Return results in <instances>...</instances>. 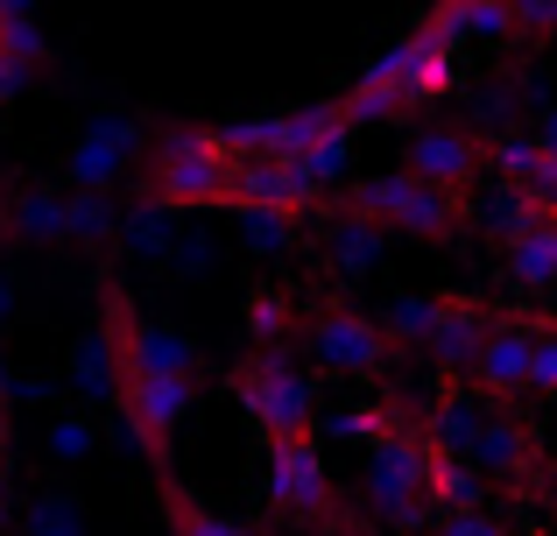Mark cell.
Here are the masks:
<instances>
[{"instance_id": "obj_1", "label": "cell", "mask_w": 557, "mask_h": 536, "mask_svg": "<svg viewBox=\"0 0 557 536\" xmlns=\"http://www.w3.org/2000/svg\"><path fill=\"white\" fill-rule=\"evenodd\" d=\"M368 501H374V515L388 529H403V536H423L437 523V501H431V445L423 438H409V431H388V438L374 445V459H368Z\"/></svg>"}, {"instance_id": "obj_2", "label": "cell", "mask_w": 557, "mask_h": 536, "mask_svg": "<svg viewBox=\"0 0 557 536\" xmlns=\"http://www.w3.org/2000/svg\"><path fill=\"white\" fill-rule=\"evenodd\" d=\"M149 191L163 198V205H177V212L233 198V155H226V141H219V127L212 135H205V127H177V135L156 141Z\"/></svg>"}, {"instance_id": "obj_3", "label": "cell", "mask_w": 557, "mask_h": 536, "mask_svg": "<svg viewBox=\"0 0 557 536\" xmlns=\"http://www.w3.org/2000/svg\"><path fill=\"white\" fill-rule=\"evenodd\" d=\"M233 388H240L247 416H255L269 438H304V431L318 424V382L283 353V346H269L261 360H247V367L233 374Z\"/></svg>"}, {"instance_id": "obj_4", "label": "cell", "mask_w": 557, "mask_h": 536, "mask_svg": "<svg viewBox=\"0 0 557 536\" xmlns=\"http://www.w3.org/2000/svg\"><path fill=\"white\" fill-rule=\"evenodd\" d=\"M346 212H368L381 226H403V234H423V240H445L451 226H459V198L437 191V184H423L417 170H388V177H368L354 184V198H346Z\"/></svg>"}, {"instance_id": "obj_5", "label": "cell", "mask_w": 557, "mask_h": 536, "mask_svg": "<svg viewBox=\"0 0 557 536\" xmlns=\"http://www.w3.org/2000/svg\"><path fill=\"white\" fill-rule=\"evenodd\" d=\"M311 360L325 374H381L388 367V325L381 317H368V311H318L311 325Z\"/></svg>"}, {"instance_id": "obj_6", "label": "cell", "mask_w": 557, "mask_h": 536, "mask_svg": "<svg viewBox=\"0 0 557 536\" xmlns=\"http://www.w3.org/2000/svg\"><path fill=\"white\" fill-rule=\"evenodd\" d=\"M269 501L289 523L332 515V481H325V459H318L311 431H304V438H269Z\"/></svg>"}, {"instance_id": "obj_7", "label": "cell", "mask_w": 557, "mask_h": 536, "mask_svg": "<svg viewBox=\"0 0 557 536\" xmlns=\"http://www.w3.org/2000/svg\"><path fill=\"white\" fill-rule=\"evenodd\" d=\"M198 402V374H127V431L141 452H163Z\"/></svg>"}, {"instance_id": "obj_8", "label": "cell", "mask_w": 557, "mask_h": 536, "mask_svg": "<svg viewBox=\"0 0 557 536\" xmlns=\"http://www.w3.org/2000/svg\"><path fill=\"white\" fill-rule=\"evenodd\" d=\"M409 170H417L423 184H437V191H473L480 170H487V141L473 135V127H423V135H409Z\"/></svg>"}, {"instance_id": "obj_9", "label": "cell", "mask_w": 557, "mask_h": 536, "mask_svg": "<svg viewBox=\"0 0 557 536\" xmlns=\"http://www.w3.org/2000/svg\"><path fill=\"white\" fill-rule=\"evenodd\" d=\"M141 149H149L141 121H121V113H99V121L85 127L78 141H71V184H85V191H113V184H121V170L135 163Z\"/></svg>"}, {"instance_id": "obj_10", "label": "cell", "mask_w": 557, "mask_h": 536, "mask_svg": "<svg viewBox=\"0 0 557 536\" xmlns=\"http://www.w3.org/2000/svg\"><path fill=\"white\" fill-rule=\"evenodd\" d=\"M368 78H388V85H403L409 99H445L451 92V42L437 36V28H423V36H409V42H395L388 57L368 71Z\"/></svg>"}, {"instance_id": "obj_11", "label": "cell", "mask_w": 557, "mask_h": 536, "mask_svg": "<svg viewBox=\"0 0 557 536\" xmlns=\"http://www.w3.org/2000/svg\"><path fill=\"white\" fill-rule=\"evenodd\" d=\"M530 360H536V325H522V317L516 325H494L480 360H473V388H487L494 402L530 396Z\"/></svg>"}, {"instance_id": "obj_12", "label": "cell", "mask_w": 557, "mask_h": 536, "mask_svg": "<svg viewBox=\"0 0 557 536\" xmlns=\"http://www.w3.org/2000/svg\"><path fill=\"white\" fill-rule=\"evenodd\" d=\"M233 198L240 205H275V212H311L318 184L283 155H255V163H233Z\"/></svg>"}, {"instance_id": "obj_13", "label": "cell", "mask_w": 557, "mask_h": 536, "mask_svg": "<svg viewBox=\"0 0 557 536\" xmlns=\"http://www.w3.org/2000/svg\"><path fill=\"white\" fill-rule=\"evenodd\" d=\"M487 311H480L473 297H445L437 303V325H431V339H423V353L437 360L445 374H473V360H480V346H487Z\"/></svg>"}, {"instance_id": "obj_14", "label": "cell", "mask_w": 557, "mask_h": 536, "mask_svg": "<svg viewBox=\"0 0 557 536\" xmlns=\"http://www.w3.org/2000/svg\"><path fill=\"white\" fill-rule=\"evenodd\" d=\"M71 388H78L85 402H121L127 396V353H121V339H113L107 317H99V325L78 339V353H71Z\"/></svg>"}, {"instance_id": "obj_15", "label": "cell", "mask_w": 557, "mask_h": 536, "mask_svg": "<svg viewBox=\"0 0 557 536\" xmlns=\"http://www.w3.org/2000/svg\"><path fill=\"white\" fill-rule=\"evenodd\" d=\"M473 466L487 473V481H530L536 473V431L494 402L487 431H480V445H473Z\"/></svg>"}, {"instance_id": "obj_16", "label": "cell", "mask_w": 557, "mask_h": 536, "mask_svg": "<svg viewBox=\"0 0 557 536\" xmlns=\"http://www.w3.org/2000/svg\"><path fill=\"white\" fill-rule=\"evenodd\" d=\"M536 220H544V198H536L530 184H508V177H494L487 191L473 198V226H480L487 240H502V248H508V240H522Z\"/></svg>"}, {"instance_id": "obj_17", "label": "cell", "mask_w": 557, "mask_h": 536, "mask_svg": "<svg viewBox=\"0 0 557 536\" xmlns=\"http://www.w3.org/2000/svg\"><path fill=\"white\" fill-rule=\"evenodd\" d=\"M381 248H388V226L368 220V212H346V220L325 234V262H332L339 283H368L374 262H381Z\"/></svg>"}, {"instance_id": "obj_18", "label": "cell", "mask_w": 557, "mask_h": 536, "mask_svg": "<svg viewBox=\"0 0 557 536\" xmlns=\"http://www.w3.org/2000/svg\"><path fill=\"white\" fill-rule=\"evenodd\" d=\"M177 234H184V220H177V205H163V198H141L135 212H121V226H113V240H121L135 262H170V248H177Z\"/></svg>"}, {"instance_id": "obj_19", "label": "cell", "mask_w": 557, "mask_h": 536, "mask_svg": "<svg viewBox=\"0 0 557 536\" xmlns=\"http://www.w3.org/2000/svg\"><path fill=\"white\" fill-rule=\"evenodd\" d=\"M487 416H494V396H487V388H451V396L437 402V416H431V445H445V452H466V459H473V445H480V431H487Z\"/></svg>"}, {"instance_id": "obj_20", "label": "cell", "mask_w": 557, "mask_h": 536, "mask_svg": "<svg viewBox=\"0 0 557 536\" xmlns=\"http://www.w3.org/2000/svg\"><path fill=\"white\" fill-rule=\"evenodd\" d=\"M431 28L445 42H502V36H516V8L508 0H445Z\"/></svg>"}, {"instance_id": "obj_21", "label": "cell", "mask_w": 557, "mask_h": 536, "mask_svg": "<svg viewBox=\"0 0 557 536\" xmlns=\"http://www.w3.org/2000/svg\"><path fill=\"white\" fill-rule=\"evenodd\" d=\"M431 501L437 509H487V473H480L466 452L431 445Z\"/></svg>"}, {"instance_id": "obj_22", "label": "cell", "mask_w": 557, "mask_h": 536, "mask_svg": "<svg viewBox=\"0 0 557 536\" xmlns=\"http://www.w3.org/2000/svg\"><path fill=\"white\" fill-rule=\"evenodd\" d=\"M502 254H508V283H522V289L557 283V212H544V220H536L522 240H508Z\"/></svg>"}, {"instance_id": "obj_23", "label": "cell", "mask_w": 557, "mask_h": 536, "mask_svg": "<svg viewBox=\"0 0 557 536\" xmlns=\"http://www.w3.org/2000/svg\"><path fill=\"white\" fill-rule=\"evenodd\" d=\"M0 212H8V234L36 240V248H50V240H71V234H64V191H14Z\"/></svg>"}, {"instance_id": "obj_24", "label": "cell", "mask_w": 557, "mask_h": 536, "mask_svg": "<svg viewBox=\"0 0 557 536\" xmlns=\"http://www.w3.org/2000/svg\"><path fill=\"white\" fill-rule=\"evenodd\" d=\"M346 163H354V121H346V107H339V121H332L325 135H318L311 149L297 155V170L318 184V191H325V184H339V177H346Z\"/></svg>"}, {"instance_id": "obj_25", "label": "cell", "mask_w": 557, "mask_h": 536, "mask_svg": "<svg viewBox=\"0 0 557 536\" xmlns=\"http://www.w3.org/2000/svg\"><path fill=\"white\" fill-rule=\"evenodd\" d=\"M536 170H544V141L522 135V127H508V135L487 141V177H508V184H530Z\"/></svg>"}, {"instance_id": "obj_26", "label": "cell", "mask_w": 557, "mask_h": 536, "mask_svg": "<svg viewBox=\"0 0 557 536\" xmlns=\"http://www.w3.org/2000/svg\"><path fill=\"white\" fill-rule=\"evenodd\" d=\"M113 226H121V212H113L107 191H64V234L71 240H113Z\"/></svg>"}, {"instance_id": "obj_27", "label": "cell", "mask_w": 557, "mask_h": 536, "mask_svg": "<svg viewBox=\"0 0 557 536\" xmlns=\"http://www.w3.org/2000/svg\"><path fill=\"white\" fill-rule=\"evenodd\" d=\"M297 220L304 212H275V205H240V240L255 254H289V240H297Z\"/></svg>"}, {"instance_id": "obj_28", "label": "cell", "mask_w": 557, "mask_h": 536, "mask_svg": "<svg viewBox=\"0 0 557 536\" xmlns=\"http://www.w3.org/2000/svg\"><path fill=\"white\" fill-rule=\"evenodd\" d=\"M42 445H50L57 466H78V459H92V452H99V424H92L85 410H64V416H50Z\"/></svg>"}, {"instance_id": "obj_29", "label": "cell", "mask_w": 557, "mask_h": 536, "mask_svg": "<svg viewBox=\"0 0 557 536\" xmlns=\"http://www.w3.org/2000/svg\"><path fill=\"white\" fill-rule=\"evenodd\" d=\"M22 536H85V501L78 495H36L22 515Z\"/></svg>"}, {"instance_id": "obj_30", "label": "cell", "mask_w": 557, "mask_h": 536, "mask_svg": "<svg viewBox=\"0 0 557 536\" xmlns=\"http://www.w3.org/2000/svg\"><path fill=\"white\" fill-rule=\"evenodd\" d=\"M437 303H445V297H417V289H409V297H395L388 311H381L388 339H403V346H423V339H431V325H437Z\"/></svg>"}, {"instance_id": "obj_31", "label": "cell", "mask_w": 557, "mask_h": 536, "mask_svg": "<svg viewBox=\"0 0 557 536\" xmlns=\"http://www.w3.org/2000/svg\"><path fill=\"white\" fill-rule=\"evenodd\" d=\"M163 509H170V529L177 536H261L255 523H233V515H212V509H198V501H184L177 487H170Z\"/></svg>"}, {"instance_id": "obj_32", "label": "cell", "mask_w": 557, "mask_h": 536, "mask_svg": "<svg viewBox=\"0 0 557 536\" xmlns=\"http://www.w3.org/2000/svg\"><path fill=\"white\" fill-rule=\"evenodd\" d=\"M388 431H403V410H339V416H325V438H346V445H381Z\"/></svg>"}, {"instance_id": "obj_33", "label": "cell", "mask_w": 557, "mask_h": 536, "mask_svg": "<svg viewBox=\"0 0 557 536\" xmlns=\"http://www.w3.org/2000/svg\"><path fill=\"white\" fill-rule=\"evenodd\" d=\"M289 325H297V303H289L283 289H255V297H247V332H255V339H283Z\"/></svg>"}, {"instance_id": "obj_34", "label": "cell", "mask_w": 557, "mask_h": 536, "mask_svg": "<svg viewBox=\"0 0 557 536\" xmlns=\"http://www.w3.org/2000/svg\"><path fill=\"white\" fill-rule=\"evenodd\" d=\"M212 234H205V226H184L177 234V248H170V275H177V283H198L205 269H212Z\"/></svg>"}, {"instance_id": "obj_35", "label": "cell", "mask_w": 557, "mask_h": 536, "mask_svg": "<svg viewBox=\"0 0 557 536\" xmlns=\"http://www.w3.org/2000/svg\"><path fill=\"white\" fill-rule=\"evenodd\" d=\"M423 536H508V523L487 515V509H437V523Z\"/></svg>"}, {"instance_id": "obj_36", "label": "cell", "mask_w": 557, "mask_h": 536, "mask_svg": "<svg viewBox=\"0 0 557 536\" xmlns=\"http://www.w3.org/2000/svg\"><path fill=\"white\" fill-rule=\"evenodd\" d=\"M530 396H550L557 402V325L536 332V360H530Z\"/></svg>"}, {"instance_id": "obj_37", "label": "cell", "mask_w": 557, "mask_h": 536, "mask_svg": "<svg viewBox=\"0 0 557 536\" xmlns=\"http://www.w3.org/2000/svg\"><path fill=\"white\" fill-rule=\"evenodd\" d=\"M516 8V36H557V0H508Z\"/></svg>"}, {"instance_id": "obj_38", "label": "cell", "mask_w": 557, "mask_h": 536, "mask_svg": "<svg viewBox=\"0 0 557 536\" xmlns=\"http://www.w3.org/2000/svg\"><path fill=\"white\" fill-rule=\"evenodd\" d=\"M0 50H14V57H28V64H36V57H42L36 14H14V22H0Z\"/></svg>"}, {"instance_id": "obj_39", "label": "cell", "mask_w": 557, "mask_h": 536, "mask_svg": "<svg viewBox=\"0 0 557 536\" xmlns=\"http://www.w3.org/2000/svg\"><path fill=\"white\" fill-rule=\"evenodd\" d=\"M28 85V57H14V50H0V99H14Z\"/></svg>"}, {"instance_id": "obj_40", "label": "cell", "mask_w": 557, "mask_h": 536, "mask_svg": "<svg viewBox=\"0 0 557 536\" xmlns=\"http://www.w3.org/2000/svg\"><path fill=\"white\" fill-rule=\"evenodd\" d=\"M530 191L544 198V212H557V155H550V149H544V170L530 177Z\"/></svg>"}, {"instance_id": "obj_41", "label": "cell", "mask_w": 557, "mask_h": 536, "mask_svg": "<svg viewBox=\"0 0 557 536\" xmlns=\"http://www.w3.org/2000/svg\"><path fill=\"white\" fill-rule=\"evenodd\" d=\"M536 141L557 155V99H544V121H536Z\"/></svg>"}, {"instance_id": "obj_42", "label": "cell", "mask_w": 557, "mask_h": 536, "mask_svg": "<svg viewBox=\"0 0 557 536\" xmlns=\"http://www.w3.org/2000/svg\"><path fill=\"white\" fill-rule=\"evenodd\" d=\"M14 14H36V0H0V22H14Z\"/></svg>"}, {"instance_id": "obj_43", "label": "cell", "mask_w": 557, "mask_h": 536, "mask_svg": "<svg viewBox=\"0 0 557 536\" xmlns=\"http://www.w3.org/2000/svg\"><path fill=\"white\" fill-rule=\"evenodd\" d=\"M8 317H14V283L0 275V325H8Z\"/></svg>"}, {"instance_id": "obj_44", "label": "cell", "mask_w": 557, "mask_h": 536, "mask_svg": "<svg viewBox=\"0 0 557 536\" xmlns=\"http://www.w3.org/2000/svg\"><path fill=\"white\" fill-rule=\"evenodd\" d=\"M8 515H14V495H8V481H0V529H8Z\"/></svg>"}, {"instance_id": "obj_45", "label": "cell", "mask_w": 557, "mask_h": 536, "mask_svg": "<svg viewBox=\"0 0 557 536\" xmlns=\"http://www.w3.org/2000/svg\"><path fill=\"white\" fill-rule=\"evenodd\" d=\"M8 466H14V452H8V431H0V481H8Z\"/></svg>"}]
</instances>
